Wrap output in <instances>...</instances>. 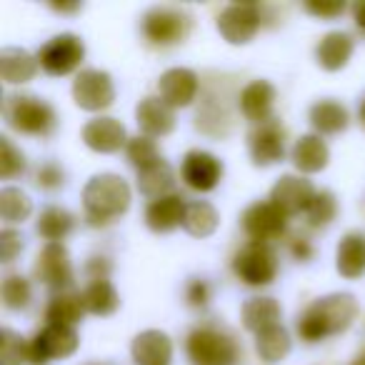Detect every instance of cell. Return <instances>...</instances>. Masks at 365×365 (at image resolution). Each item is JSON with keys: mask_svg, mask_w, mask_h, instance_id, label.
<instances>
[{"mask_svg": "<svg viewBox=\"0 0 365 365\" xmlns=\"http://www.w3.org/2000/svg\"><path fill=\"white\" fill-rule=\"evenodd\" d=\"M358 315V300L353 293H330L313 300L298 318V335L305 343H320L340 335L353 325Z\"/></svg>", "mask_w": 365, "mask_h": 365, "instance_id": "1", "label": "cell"}, {"mask_svg": "<svg viewBox=\"0 0 365 365\" xmlns=\"http://www.w3.org/2000/svg\"><path fill=\"white\" fill-rule=\"evenodd\" d=\"M83 208L93 225H106L130 208V185L118 173L93 175L83 188Z\"/></svg>", "mask_w": 365, "mask_h": 365, "instance_id": "2", "label": "cell"}, {"mask_svg": "<svg viewBox=\"0 0 365 365\" xmlns=\"http://www.w3.org/2000/svg\"><path fill=\"white\" fill-rule=\"evenodd\" d=\"M3 118L13 130L23 135H51L56 130L58 115L51 103L28 93H13L3 101Z\"/></svg>", "mask_w": 365, "mask_h": 365, "instance_id": "3", "label": "cell"}, {"mask_svg": "<svg viewBox=\"0 0 365 365\" xmlns=\"http://www.w3.org/2000/svg\"><path fill=\"white\" fill-rule=\"evenodd\" d=\"M185 353L190 365H238L240 348L225 330L213 325H200L190 330L185 340Z\"/></svg>", "mask_w": 365, "mask_h": 365, "instance_id": "4", "label": "cell"}, {"mask_svg": "<svg viewBox=\"0 0 365 365\" xmlns=\"http://www.w3.org/2000/svg\"><path fill=\"white\" fill-rule=\"evenodd\" d=\"M193 31V18L188 11L175 6H153L140 21V33L150 46L170 48L182 43Z\"/></svg>", "mask_w": 365, "mask_h": 365, "instance_id": "5", "label": "cell"}, {"mask_svg": "<svg viewBox=\"0 0 365 365\" xmlns=\"http://www.w3.org/2000/svg\"><path fill=\"white\" fill-rule=\"evenodd\" d=\"M233 270L245 285L250 288H263L270 285L278 275V255L270 248V243H258L250 240L248 245L235 253L233 258Z\"/></svg>", "mask_w": 365, "mask_h": 365, "instance_id": "6", "label": "cell"}, {"mask_svg": "<svg viewBox=\"0 0 365 365\" xmlns=\"http://www.w3.org/2000/svg\"><path fill=\"white\" fill-rule=\"evenodd\" d=\"M38 66L53 78L71 76L73 71H78L86 58V46L76 33H61V36L51 38L46 46H41L38 51Z\"/></svg>", "mask_w": 365, "mask_h": 365, "instance_id": "7", "label": "cell"}, {"mask_svg": "<svg viewBox=\"0 0 365 365\" xmlns=\"http://www.w3.org/2000/svg\"><path fill=\"white\" fill-rule=\"evenodd\" d=\"M78 333L76 328L68 325H51L48 323L43 330L33 335L28 343V363L31 365H48L56 358H68L78 350Z\"/></svg>", "mask_w": 365, "mask_h": 365, "instance_id": "8", "label": "cell"}, {"mask_svg": "<svg viewBox=\"0 0 365 365\" xmlns=\"http://www.w3.org/2000/svg\"><path fill=\"white\" fill-rule=\"evenodd\" d=\"M73 101L78 108L88 113L106 110L115 101V86H113V78L106 71H98V68H86L76 76L73 81Z\"/></svg>", "mask_w": 365, "mask_h": 365, "instance_id": "9", "label": "cell"}, {"mask_svg": "<svg viewBox=\"0 0 365 365\" xmlns=\"http://www.w3.org/2000/svg\"><path fill=\"white\" fill-rule=\"evenodd\" d=\"M36 278L41 280L43 285H48L56 293H63V290L73 288V280H76V273H73V263H71V253L63 243H46L43 250L36 258Z\"/></svg>", "mask_w": 365, "mask_h": 365, "instance_id": "10", "label": "cell"}, {"mask_svg": "<svg viewBox=\"0 0 365 365\" xmlns=\"http://www.w3.org/2000/svg\"><path fill=\"white\" fill-rule=\"evenodd\" d=\"M260 31V6L258 3H233L223 8L218 16V33L230 46H245Z\"/></svg>", "mask_w": 365, "mask_h": 365, "instance_id": "11", "label": "cell"}, {"mask_svg": "<svg viewBox=\"0 0 365 365\" xmlns=\"http://www.w3.org/2000/svg\"><path fill=\"white\" fill-rule=\"evenodd\" d=\"M180 175L190 190L210 193V190L218 188L220 178H223V160L215 158L213 153L195 148V150H188L182 158Z\"/></svg>", "mask_w": 365, "mask_h": 365, "instance_id": "12", "label": "cell"}, {"mask_svg": "<svg viewBox=\"0 0 365 365\" xmlns=\"http://www.w3.org/2000/svg\"><path fill=\"white\" fill-rule=\"evenodd\" d=\"M243 230L258 243H268L288 230V215L270 200H258L243 213Z\"/></svg>", "mask_w": 365, "mask_h": 365, "instance_id": "13", "label": "cell"}, {"mask_svg": "<svg viewBox=\"0 0 365 365\" xmlns=\"http://www.w3.org/2000/svg\"><path fill=\"white\" fill-rule=\"evenodd\" d=\"M248 150L255 165H275L285 155V128L275 118L255 125L248 135Z\"/></svg>", "mask_w": 365, "mask_h": 365, "instance_id": "14", "label": "cell"}, {"mask_svg": "<svg viewBox=\"0 0 365 365\" xmlns=\"http://www.w3.org/2000/svg\"><path fill=\"white\" fill-rule=\"evenodd\" d=\"M318 190L313 188V182L303 175H280L275 185L270 188V203L278 205L285 215H298L305 213L310 200L315 198Z\"/></svg>", "mask_w": 365, "mask_h": 365, "instance_id": "15", "label": "cell"}, {"mask_svg": "<svg viewBox=\"0 0 365 365\" xmlns=\"http://www.w3.org/2000/svg\"><path fill=\"white\" fill-rule=\"evenodd\" d=\"M200 81L195 71L190 68H170L158 81V93L160 101L168 103L170 108H188L198 96Z\"/></svg>", "mask_w": 365, "mask_h": 365, "instance_id": "16", "label": "cell"}, {"mask_svg": "<svg viewBox=\"0 0 365 365\" xmlns=\"http://www.w3.org/2000/svg\"><path fill=\"white\" fill-rule=\"evenodd\" d=\"M83 140L91 150L103 153V155H110V153H118L120 148L128 145L130 138L125 135V125L115 118H93V120L86 123L83 128Z\"/></svg>", "mask_w": 365, "mask_h": 365, "instance_id": "17", "label": "cell"}, {"mask_svg": "<svg viewBox=\"0 0 365 365\" xmlns=\"http://www.w3.org/2000/svg\"><path fill=\"white\" fill-rule=\"evenodd\" d=\"M185 210H188V200L180 193L163 195L158 200H150L145 208V223L153 233H170L185 220Z\"/></svg>", "mask_w": 365, "mask_h": 365, "instance_id": "18", "label": "cell"}, {"mask_svg": "<svg viewBox=\"0 0 365 365\" xmlns=\"http://www.w3.org/2000/svg\"><path fill=\"white\" fill-rule=\"evenodd\" d=\"M275 88L268 81H253L240 91L238 106L248 120H253L255 125L268 123L273 118V106H275Z\"/></svg>", "mask_w": 365, "mask_h": 365, "instance_id": "19", "label": "cell"}, {"mask_svg": "<svg viewBox=\"0 0 365 365\" xmlns=\"http://www.w3.org/2000/svg\"><path fill=\"white\" fill-rule=\"evenodd\" d=\"M135 120L138 128L143 130V135L163 138L170 135L173 128H175V113L160 98H143L135 108Z\"/></svg>", "mask_w": 365, "mask_h": 365, "instance_id": "20", "label": "cell"}, {"mask_svg": "<svg viewBox=\"0 0 365 365\" xmlns=\"http://www.w3.org/2000/svg\"><path fill=\"white\" fill-rule=\"evenodd\" d=\"M130 353L138 365H170L173 340L163 330H143L133 338Z\"/></svg>", "mask_w": 365, "mask_h": 365, "instance_id": "21", "label": "cell"}, {"mask_svg": "<svg viewBox=\"0 0 365 365\" xmlns=\"http://www.w3.org/2000/svg\"><path fill=\"white\" fill-rule=\"evenodd\" d=\"M353 51H355V43L348 33L330 31L320 38L318 48H315V61H318L320 68L335 73V71H340V68L348 66V61L353 58Z\"/></svg>", "mask_w": 365, "mask_h": 365, "instance_id": "22", "label": "cell"}, {"mask_svg": "<svg viewBox=\"0 0 365 365\" xmlns=\"http://www.w3.org/2000/svg\"><path fill=\"white\" fill-rule=\"evenodd\" d=\"M308 120L318 135H338V133H343L348 128L350 115L343 103H338L335 98H323V101L310 106Z\"/></svg>", "mask_w": 365, "mask_h": 365, "instance_id": "23", "label": "cell"}, {"mask_svg": "<svg viewBox=\"0 0 365 365\" xmlns=\"http://www.w3.org/2000/svg\"><path fill=\"white\" fill-rule=\"evenodd\" d=\"M293 165L298 168L300 173H320L330 160V150L325 145V140L318 135V133H308V135H300L293 145Z\"/></svg>", "mask_w": 365, "mask_h": 365, "instance_id": "24", "label": "cell"}, {"mask_svg": "<svg viewBox=\"0 0 365 365\" xmlns=\"http://www.w3.org/2000/svg\"><path fill=\"white\" fill-rule=\"evenodd\" d=\"M86 300H83V293H76V290H63V293H53V298L48 300L46 308V320L51 325H78L86 315Z\"/></svg>", "mask_w": 365, "mask_h": 365, "instance_id": "25", "label": "cell"}, {"mask_svg": "<svg viewBox=\"0 0 365 365\" xmlns=\"http://www.w3.org/2000/svg\"><path fill=\"white\" fill-rule=\"evenodd\" d=\"M38 73V58H33L28 51L16 46H8L0 51V76L11 86L33 81Z\"/></svg>", "mask_w": 365, "mask_h": 365, "instance_id": "26", "label": "cell"}, {"mask_svg": "<svg viewBox=\"0 0 365 365\" xmlns=\"http://www.w3.org/2000/svg\"><path fill=\"white\" fill-rule=\"evenodd\" d=\"M335 268L343 278L355 280L365 273V238L360 233L343 235L335 253Z\"/></svg>", "mask_w": 365, "mask_h": 365, "instance_id": "27", "label": "cell"}, {"mask_svg": "<svg viewBox=\"0 0 365 365\" xmlns=\"http://www.w3.org/2000/svg\"><path fill=\"white\" fill-rule=\"evenodd\" d=\"M173 182H175V173H173L170 163L163 160V158L158 163H153V165L138 170V190L150 200L170 195Z\"/></svg>", "mask_w": 365, "mask_h": 365, "instance_id": "28", "label": "cell"}, {"mask_svg": "<svg viewBox=\"0 0 365 365\" xmlns=\"http://www.w3.org/2000/svg\"><path fill=\"white\" fill-rule=\"evenodd\" d=\"M243 325L250 333H263V330L280 325V305L273 298H250L243 305Z\"/></svg>", "mask_w": 365, "mask_h": 365, "instance_id": "29", "label": "cell"}, {"mask_svg": "<svg viewBox=\"0 0 365 365\" xmlns=\"http://www.w3.org/2000/svg\"><path fill=\"white\" fill-rule=\"evenodd\" d=\"M218 223L220 215L213 203H208V200H190L182 228L188 230L193 238H208V235H213L218 230Z\"/></svg>", "mask_w": 365, "mask_h": 365, "instance_id": "30", "label": "cell"}, {"mask_svg": "<svg viewBox=\"0 0 365 365\" xmlns=\"http://www.w3.org/2000/svg\"><path fill=\"white\" fill-rule=\"evenodd\" d=\"M83 300H86V310L93 315H113L120 305L118 290L110 280H91L83 290Z\"/></svg>", "mask_w": 365, "mask_h": 365, "instance_id": "31", "label": "cell"}, {"mask_svg": "<svg viewBox=\"0 0 365 365\" xmlns=\"http://www.w3.org/2000/svg\"><path fill=\"white\" fill-rule=\"evenodd\" d=\"M73 225H76V220H73V215L68 213L66 208H61V205H48V208H43L41 215H38L36 228L48 243H61L73 230Z\"/></svg>", "mask_w": 365, "mask_h": 365, "instance_id": "32", "label": "cell"}, {"mask_svg": "<svg viewBox=\"0 0 365 365\" xmlns=\"http://www.w3.org/2000/svg\"><path fill=\"white\" fill-rule=\"evenodd\" d=\"M255 350L265 363H278L290 353V335L283 325H273V328L263 330L255 335Z\"/></svg>", "mask_w": 365, "mask_h": 365, "instance_id": "33", "label": "cell"}, {"mask_svg": "<svg viewBox=\"0 0 365 365\" xmlns=\"http://www.w3.org/2000/svg\"><path fill=\"white\" fill-rule=\"evenodd\" d=\"M33 213V200L21 188L6 185L0 190V215L6 223H23Z\"/></svg>", "mask_w": 365, "mask_h": 365, "instance_id": "34", "label": "cell"}, {"mask_svg": "<svg viewBox=\"0 0 365 365\" xmlns=\"http://www.w3.org/2000/svg\"><path fill=\"white\" fill-rule=\"evenodd\" d=\"M0 295H3V305L8 310H23L31 305L33 298V288L28 283V278L18 273H8L0 283Z\"/></svg>", "mask_w": 365, "mask_h": 365, "instance_id": "35", "label": "cell"}, {"mask_svg": "<svg viewBox=\"0 0 365 365\" xmlns=\"http://www.w3.org/2000/svg\"><path fill=\"white\" fill-rule=\"evenodd\" d=\"M28 343L16 330H0V365H26L28 363Z\"/></svg>", "mask_w": 365, "mask_h": 365, "instance_id": "36", "label": "cell"}, {"mask_svg": "<svg viewBox=\"0 0 365 365\" xmlns=\"http://www.w3.org/2000/svg\"><path fill=\"white\" fill-rule=\"evenodd\" d=\"M338 215V203H335V195L330 190H318L315 198L310 200L308 210H305V218L313 228H325L330 225Z\"/></svg>", "mask_w": 365, "mask_h": 365, "instance_id": "37", "label": "cell"}, {"mask_svg": "<svg viewBox=\"0 0 365 365\" xmlns=\"http://www.w3.org/2000/svg\"><path fill=\"white\" fill-rule=\"evenodd\" d=\"M125 155L128 160H130V165H135L138 170H143V168L153 165V163L160 160V153H158V145L153 138L148 135H135L128 140L125 145Z\"/></svg>", "mask_w": 365, "mask_h": 365, "instance_id": "38", "label": "cell"}, {"mask_svg": "<svg viewBox=\"0 0 365 365\" xmlns=\"http://www.w3.org/2000/svg\"><path fill=\"white\" fill-rule=\"evenodd\" d=\"M23 170H26V155L13 145L11 138L0 135V178L11 180L16 175H23Z\"/></svg>", "mask_w": 365, "mask_h": 365, "instance_id": "39", "label": "cell"}, {"mask_svg": "<svg viewBox=\"0 0 365 365\" xmlns=\"http://www.w3.org/2000/svg\"><path fill=\"white\" fill-rule=\"evenodd\" d=\"M23 245H26V238L18 230L13 228L0 230V263H13L16 255H21Z\"/></svg>", "mask_w": 365, "mask_h": 365, "instance_id": "40", "label": "cell"}, {"mask_svg": "<svg viewBox=\"0 0 365 365\" xmlns=\"http://www.w3.org/2000/svg\"><path fill=\"white\" fill-rule=\"evenodd\" d=\"M36 182H38V188H43V190H56L66 182V173H63V168L58 165V163L48 160L38 168Z\"/></svg>", "mask_w": 365, "mask_h": 365, "instance_id": "41", "label": "cell"}, {"mask_svg": "<svg viewBox=\"0 0 365 365\" xmlns=\"http://www.w3.org/2000/svg\"><path fill=\"white\" fill-rule=\"evenodd\" d=\"M213 298V288H210L208 280L203 278H190L185 285V300H188L190 308H205Z\"/></svg>", "mask_w": 365, "mask_h": 365, "instance_id": "42", "label": "cell"}, {"mask_svg": "<svg viewBox=\"0 0 365 365\" xmlns=\"http://www.w3.org/2000/svg\"><path fill=\"white\" fill-rule=\"evenodd\" d=\"M303 8L310 13V16L323 18V21H333V18L343 16L345 3H343V0H320V3H318V0H308Z\"/></svg>", "mask_w": 365, "mask_h": 365, "instance_id": "43", "label": "cell"}, {"mask_svg": "<svg viewBox=\"0 0 365 365\" xmlns=\"http://www.w3.org/2000/svg\"><path fill=\"white\" fill-rule=\"evenodd\" d=\"M86 275L91 280H108V275H110V263H108V258H91L88 260Z\"/></svg>", "mask_w": 365, "mask_h": 365, "instance_id": "44", "label": "cell"}, {"mask_svg": "<svg viewBox=\"0 0 365 365\" xmlns=\"http://www.w3.org/2000/svg\"><path fill=\"white\" fill-rule=\"evenodd\" d=\"M290 250H293V255L298 260H310V255H313V248H310V243L308 240H303V238H295L293 240V245H290Z\"/></svg>", "mask_w": 365, "mask_h": 365, "instance_id": "45", "label": "cell"}, {"mask_svg": "<svg viewBox=\"0 0 365 365\" xmlns=\"http://www.w3.org/2000/svg\"><path fill=\"white\" fill-rule=\"evenodd\" d=\"M353 21L360 31H365V0H360V3H355L353 6Z\"/></svg>", "mask_w": 365, "mask_h": 365, "instance_id": "46", "label": "cell"}, {"mask_svg": "<svg viewBox=\"0 0 365 365\" xmlns=\"http://www.w3.org/2000/svg\"><path fill=\"white\" fill-rule=\"evenodd\" d=\"M51 8L56 13H78L83 8V3H78V0H73V3H51Z\"/></svg>", "mask_w": 365, "mask_h": 365, "instance_id": "47", "label": "cell"}, {"mask_svg": "<svg viewBox=\"0 0 365 365\" xmlns=\"http://www.w3.org/2000/svg\"><path fill=\"white\" fill-rule=\"evenodd\" d=\"M350 365H365V350H363V353H360L358 358H355V360H353V363H350Z\"/></svg>", "mask_w": 365, "mask_h": 365, "instance_id": "48", "label": "cell"}, {"mask_svg": "<svg viewBox=\"0 0 365 365\" xmlns=\"http://www.w3.org/2000/svg\"><path fill=\"white\" fill-rule=\"evenodd\" d=\"M360 120H363V125H365V98H363V103H360Z\"/></svg>", "mask_w": 365, "mask_h": 365, "instance_id": "49", "label": "cell"}]
</instances>
